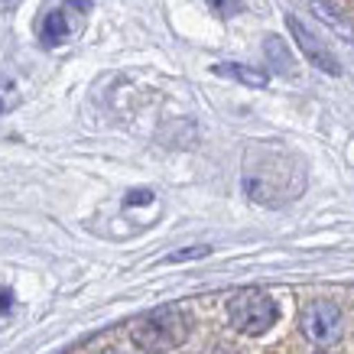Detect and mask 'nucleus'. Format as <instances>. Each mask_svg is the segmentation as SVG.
Returning a JSON list of instances; mask_svg holds the SVG:
<instances>
[{"instance_id":"nucleus-10","label":"nucleus","mask_w":354,"mask_h":354,"mask_svg":"<svg viewBox=\"0 0 354 354\" xmlns=\"http://www.w3.org/2000/svg\"><path fill=\"white\" fill-rule=\"evenodd\" d=\"M150 202H153L150 189H137V192H130L127 198H124V205H150Z\"/></svg>"},{"instance_id":"nucleus-14","label":"nucleus","mask_w":354,"mask_h":354,"mask_svg":"<svg viewBox=\"0 0 354 354\" xmlns=\"http://www.w3.org/2000/svg\"><path fill=\"white\" fill-rule=\"evenodd\" d=\"M0 114H3V97H0Z\"/></svg>"},{"instance_id":"nucleus-3","label":"nucleus","mask_w":354,"mask_h":354,"mask_svg":"<svg viewBox=\"0 0 354 354\" xmlns=\"http://www.w3.org/2000/svg\"><path fill=\"white\" fill-rule=\"evenodd\" d=\"M277 302L263 290H241L227 299V319L237 332L244 335H263L277 322Z\"/></svg>"},{"instance_id":"nucleus-8","label":"nucleus","mask_w":354,"mask_h":354,"mask_svg":"<svg viewBox=\"0 0 354 354\" xmlns=\"http://www.w3.org/2000/svg\"><path fill=\"white\" fill-rule=\"evenodd\" d=\"M263 53H267V62L273 65V72H279V75H292L290 46L283 43L279 36H267V39H263Z\"/></svg>"},{"instance_id":"nucleus-12","label":"nucleus","mask_w":354,"mask_h":354,"mask_svg":"<svg viewBox=\"0 0 354 354\" xmlns=\"http://www.w3.org/2000/svg\"><path fill=\"white\" fill-rule=\"evenodd\" d=\"M23 0H0V13H7V10H17Z\"/></svg>"},{"instance_id":"nucleus-6","label":"nucleus","mask_w":354,"mask_h":354,"mask_svg":"<svg viewBox=\"0 0 354 354\" xmlns=\"http://www.w3.org/2000/svg\"><path fill=\"white\" fill-rule=\"evenodd\" d=\"M286 26H290L292 39H296V46H299V53L306 55L315 68H322V72H328V75H342V65H338L335 53L299 20V17H286Z\"/></svg>"},{"instance_id":"nucleus-7","label":"nucleus","mask_w":354,"mask_h":354,"mask_svg":"<svg viewBox=\"0 0 354 354\" xmlns=\"http://www.w3.org/2000/svg\"><path fill=\"white\" fill-rule=\"evenodd\" d=\"M212 72L221 78H231V82H241L247 88H267V82H270V75L263 68L241 65V62H218V65H212Z\"/></svg>"},{"instance_id":"nucleus-11","label":"nucleus","mask_w":354,"mask_h":354,"mask_svg":"<svg viewBox=\"0 0 354 354\" xmlns=\"http://www.w3.org/2000/svg\"><path fill=\"white\" fill-rule=\"evenodd\" d=\"M215 3V10L221 13V17H231V13H237V7H241V0H212Z\"/></svg>"},{"instance_id":"nucleus-4","label":"nucleus","mask_w":354,"mask_h":354,"mask_svg":"<svg viewBox=\"0 0 354 354\" xmlns=\"http://www.w3.org/2000/svg\"><path fill=\"white\" fill-rule=\"evenodd\" d=\"M91 3L95 0H62V3H55L53 10H46V17L39 20V43L46 49H55V46H62L72 39V32L78 30V23L91 10Z\"/></svg>"},{"instance_id":"nucleus-1","label":"nucleus","mask_w":354,"mask_h":354,"mask_svg":"<svg viewBox=\"0 0 354 354\" xmlns=\"http://www.w3.org/2000/svg\"><path fill=\"white\" fill-rule=\"evenodd\" d=\"M244 192L250 202L283 208L292 198H299L306 189V166L296 153L283 150L277 143H254L244 156Z\"/></svg>"},{"instance_id":"nucleus-2","label":"nucleus","mask_w":354,"mask_h":354,"mask_svg":"<svg viewBox=\"0 0 354 354\" xmlns=\"http://www.w3.org/2000/svg\"><path fill=\"white\" fill-rule=\"evenodd\" d=\"M130 338L140 351L150 354H162L172 351L189 338V315H185L179 306H162V309H153L150 315H143L133 328H130Z\"/></svg>"},{"instance_id":"nucleus-5","label":"nucleus","mask_w":354,"mask_h":354,"mask_svg":"<svg viewBox=\"0 0 354 354\" xmlns=\"http://www.w3.org/2000/svg\"><path fill=\"white\" fill-rule=\"evenodd\" d=\"M299 325L312 344H332L342 335V309L332 299H315L302 309Z\"/></svg>"},{"instance_id":"nucleus-13","label":"nucleus","mask_w":354,"mask_h":354,"mask_svg":"<svg viewBox=\"0 0 354 354\" xmlns=\"http://www.w3.org/2000/svg\"><path fill=\"white\" fill-rule=\"evenodd\" d=\"M101 354H127V351H114V348H111V351H101Z\"/></svg>"},{"instance_id":"nucleus-9","label":"nucleus","mask_w":354,"mask_h":354,"mask_svg":"<svg viewBox=\"0 0 354 354\" xmlns=\"http://www.w3.org/2000/svg\"><path fill=\"white\" fill-rule=\"evenodd\" d=\"M212 247H189V250H176L166 257V263H183V260H198V257H208Z\"/></svg>"}]
</instances>
